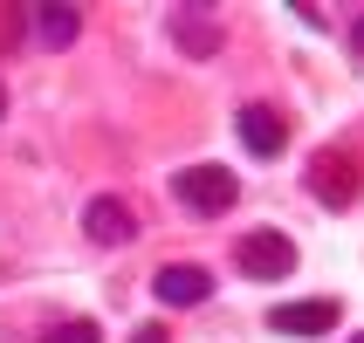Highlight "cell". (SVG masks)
Returning a JSON list of instances; mask_svg holds the SVG:
<instances>
[{"instance_id":"5bb4252c","label":"cell","mask_w":364,"mask_h":343,"mask_svg":"<svg viewBox=\"0 0 364 343\" xmlns=\"http://www.w3.org/2000/svg\"><path fill=\"white\" fill-rule=\"evenodd\" d=\"M350 343H364V337H350Z\"/></svg>"},{"instance_id":"4fadbf2b","label":"cell","mask_w":364,"mask_h":343,"mask_svg":"<svg viewBox=\"0 0 364 343\" xmlns=\"http://www.w3.org/2000/svg\"><path fill=\"white\" fill-rule=\"evenodd\" d=\"M0 117H7V89H0Z\"/></svg>"},{"instance_id":"30bf717a","label":"cell","mask_w":364,"mask_h":343,"mask_svg":"<svg viewBox=\"0 0 364 343\" xmlns=\"http://www.w3.org/2000/svg\"><path fill=\"white\" fill-rule=\"evenodd\" d=\"M41 343H103V337H97V323H82V316H76V323H55Z\"/></svg>"},{"instance_id":"8fae6325","label":"cell","mask_w":364,"mask_h":343,"mask_svg":"<svg viewBox=\"0 0 364 343\" xmlns=\"http://www.w3.org/2000/svg\"><path fill=\"white\" fill-rule=\"evenodd\" d=\"M131 343H172V337H165V330L151 323V330H138V337H131Z\"/></svg>"},{"instance_id":"277c9868","label":"cell","mask_w":364,"mask_h":343,"mask_svg":"<svg viewBox=\"0 0 364 343\" xmlns=\"http://www.w3.org/2000/svg\"><path fill=\"white\" fill-rule=\"evenodd\" d=\"M337 316H344V309L323 303V295H316V303H282V309H268V323L282 330V337H323V330H337Z\"/></svg>"},{"instance_id":"6da1fadb","label":"cell","mask_w":364,"mask_h":343,"mask_svg":"<svg viewBox=\"0 0 364 343\" xmlns=\"http://www.w3.org/2000/svg\"><path fill=\"white\" fill-rule=\"evenodd\" d=\"M172 192H179L193 213H206V220H213V213H227V206L241 200V185H234V172H227V165H186L179 179H172Z\"/></svg>"},{"instance_id":"9c48e42d","label":"cell","mask_w":364,"mask_h":343,"mask_svg":"<svg viewBox=\"0 0 364 343\" xmlns=\"http://www.w3.org/2000/svg\"><path fill=\"white\" fill-rule=\"evenodd\" d=\"M172 35H179L186 55H213V48H220V28L200 21V14H172Z\"/></svg>"},{"instance_id":"ba28073f","label":"cell","mask_w":364,"mask_h":343,"mask_svg":"<svg viewBox=\"0 0 364 343\" xmlns=\"http://www.w3.org/2000/svg\"><path fill=\"white\" fill-rule=\"evenodd\" d=\"M76 35H82L76 7H41V14H35V41H41V48H69Z\"/></svg>"},{"instance_id":"5b68a950","label":"cell","mask_w":364,"mask_h":343,"mask_svg":"<svg viewBox=\"0 0 364 343\" xmlns=\"http://www.w3.org/2000/svg\"><path fill=\"white\" fill-rule=\"evenodd\" d=\"M234 124H241V144L255 151V158H282V144H289V124L275 117V110H262V103H247V110H241Z\"/></svg>"},{"instance_id":"8992f818","label":"cell","mask_w":364,"mask_h":343,"mask_svg":"<svg viewBox=\"0 0 364 343\" xmlns=\"http://www.w3.org/2000/svg\"><path fill=\"white\" fill-rule=\"evenodd\" d=\"M82 234H90V241H103V247H124L131 234H138V220H131V206H124V200H90Z\"/></svg>"},{"instance_id":"7c38bea8","label":"cell","mask_w":364,"mask_h":343,"mask_svg":"<svg viewBox=\"0 0 364 343\" xmlns=\"http://www.w3.org/2000/svg\"><path fill=\"white\" fill-rule=\"evenodd\" d=\"M358 55H364V21H358Z\"/></svg>"},{"instance_id":"7a4b0ae2","label":"cell","mask_w":364,"mask_h":343,"mask_svg":"<svg viewBox=\"0 0 364 343\" xmlns=\"http://www.w3.org/2000/svg\"><path fill=\"white\" fill-rule=\"evenodd\" d=\"M289 268H296V241H289V234H247V241H241V275H255V282H282Z\"/></svg>"},{"instance_id":"52a82bcc","label":"cell","mask_w":364,"mask_h":343,"mask_svg":"<svg viewBox=\"0 0 364 343\" xmlns=\"http://www.w3.org/2000/svg\"><path fill=\"white\" fill-rule=\"evenodd\" d=\"M213 282H206V268H159V303L165 309H186V303H206Z\"/></svg>"},{"instance_id":"3957f363","label":"cell","mask_w":364,"mask_h":343,"mask_svg":"<svg viewBox=\"0 0 364 343\" xmlns=\"http://www.w3.org/2000/svg\"><path fill=\"white\" fill-rule=\"evenodd\" d=\"M309 192L323 206H350L358 200V165H350V151H323V158L309 165Z\"/></svg>"}]
</instances>
